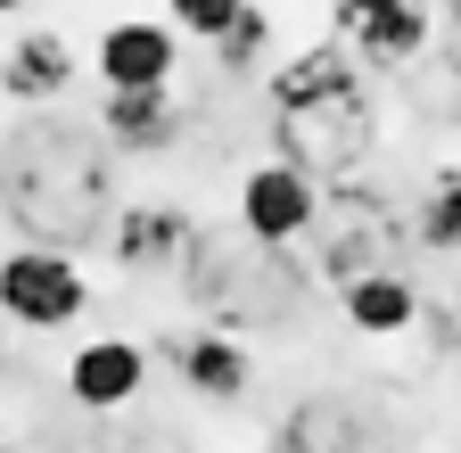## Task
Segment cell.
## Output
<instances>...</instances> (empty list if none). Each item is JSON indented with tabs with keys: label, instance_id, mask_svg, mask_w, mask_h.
Segmentation results:
<instances>
[{
	"label": "cell",
	"instance_id": "obj_1",
	"mask_svg": "<svg viewBox=\"0 0 461 453\" xmlns=\"http://www.w3.org/2000/svg\"><path fill=\"white\" fill-rule=\"evenodd\" d=\"M272 107H280V124H272V157L288 165H305L313 182H355V165L371 157V91H363V67H355V50L346 41H313L297 50L280 75H272Z\"/></svg>",
	"mask_w": 461,
	"mask_h": 453
},
{
	"label": "cell",
	"instance_id": "obj_12",
	"mask_svg": "<svg viewBox=\"0 0 461 453\" xmlns=\"http://www.w3.org/2000/svg\"><path fill=\"white\" fill-rule=\"evenodd\" d=\"M412 240L429 256H461V165H437L420 206H412Z\"/></svg>",
	"mask_w": 461,
	"mask_h": 453
},
{
	"label": "cell",
	"instance_id": "obj_6",
	"mask_svg": "<svg viewBox=\"0 0 461 453\" xmlns=\"http://www.w3.org/2000/svg\"><path fill=\"white\" fill-rule=\"evenodd\" d=\"M140 387H149V347L140 338L99 330V338H83V347L67 355V395L83 412H124Z\"/></svg>",
	"mask_w": 461,
	"mask_h": 453
},
{
	"label": "cell",
	"instance_id": "obj_17",
	"mask_svg": "<svg viewBox=\"0 0 461 453\" xmlns=\"http://www.w3.org/2000/svg\"><path fill=\"white\" fill-rule=\"evenodd\" d=\"M445 25H453V33H461V0H445Z\"/></svg>",
	"mask_w": 461,
	"mask_h": 453
},
{
	"label": "cell",
	"instance_id": "obj_10",
	"mask_svg": "<svg viewBox=\"0 0 461 453\" xmlns=\"http://www.w3.org/2000/svg\"><path fill=\"white\" fill-rule=\"evenodd\" d=\"M338 313H346V330H363V338H403L420 322V289H412V272L379 264V272H363V280L338 289Z\"/></svg>",
	"mask_w": 461,
	"mask_h": 453
},
{
	"label": "cell",
	"instance_id": "obj_3",
	"mask_svg": "<svg viewBox=\"0 0 461 453\" xmlns=\"http://www.w3.org/2000/svg\"><path fill=\"white\" fill-rule=\"evenodd\" d=\"M321 214H330V182H313L305 165L264 157L240 174V231L256 248H305L321 231Z\"/></svg>",
	"mask_w": 461,
	"mask_h": 453
},
{
	"label": "cell",
	"instance_id": "obj_14",
	"mask_svg": "<svg viewBox=\"0 0 461 453\" xmlns=\"http://www.w3.org/2000/svg\"><path fill=\"white\" fill-rule=\"evenodd\" d=\"M264 50H272V9L256 0V9L230 25V41L214 50V67H222V75H256V67H264Z\"/></svg>",
	"mask_w": 461,
	"mask_h": 453
},
{
	"label": "cell",
	"instance_id": "obj_18",
	"mask_svg": "<svg viewBox=\"0 0 461 453\" xmlns=\"http://www.w3.org/2000/svg\"><path fill=\"white\" fill-rule=\"evenodd\" d=\"M0 379H9V347H0Z\"/></svg>",
	"mask_w": 461,
	"mask_h": 453
},
{
	"label": "cell",
	"instance_id": "obj_11",
	"mask_svg": "<svg viewBox=\"0 0 461 453\" xmlns=\"http://www.w3.org/2000/svg\"><path fill=\"white\" fill-rule=\"evenodd\" d=\"M429 0H403V9H387V17H371V25H355L346 33V50H355V67H412V59H429Z\"/></svg>",
	"mask_w": 461,
	"mask_h": 453
},
{
	"label": "cell",
	"instance_id": "obj_7",
	"mask_svg": "<svg viewBox=\"0 0 461 453\" xmlns=\"http://www.w3.org/2000/svg\"><path fill=\"white\" fill-rule=\"evenodd\" d=\"M83 59H75V41L58 33V25H25L9 50H0V91H9L17 107H58L75 91Z\"/></svg>",
	"mask_w": 461,
	"mask_h": 453
},
{
	"label": "cell",
	"instance_id": "obj_4",
	"mask_svg": "<svg viewBox=\"0 0 461 453\" xmlns=\"http://www.w3.org/2000/svg\"><path fill=\"white\" fill-rule=\"evenodd\" d=\"M91 75H99V91H173L182 33L165 17H107L91 41Z\"/></svg>",
	"mask_w": 461,
	"mask_h": 453
},
{
	"label": "cell",
	"instance_id": "obj_2",
	"mask_svg": "<svg viewBox=\"0 0 461 453\" xmlns=\"http://www.w3.org/2000/svg\"><path fill=\"white\" fill-rule=\"evenodd\" d=\"M83 313H91V272L75 264V248L17 240L9 256H0V322L50 338V330H75Z\"/></svg>",
	"mask_w": 461,
	"mask_h": 453
},
{
	"label": "cell",
	"instance_id": "obj_19",
	"mask_svg": "<svg viewBox=\"0 0 461 453\" xmlns=\"http://www.w3.org/2000/svg\"><path fill=\"white\" fill-rule=\"evenodd\" d=\"M0 453H9V445H0Z\"/></svg>",
	"mask_w": 461,
	"mask_h": 453
},
{
	"label": "cell",
	"instance_id": "obj_5",
	"mask_svg": "<svg viewBox=\"0 0 461 453\" xmlns=\"http://www.w3.org/2000/svg\"><path fill=\"white\" fill-rule=\"evenodd\" d=\"M157 355L173 363V379H182L198 404H240V395L256 387V355H248L222 322H206V330H173Z\"/></svg>",
	"mask_w": 461,
	"mask_h": 453
},
{
	"label": "cell",
	"instance_id": "obj_13",
	"mask_svg": "<svg viewBox=\"0 0 461 453\" xmlns=\"http://www.w3.org/2000/svg\"><path fill=\"white\" fill-rule=\"evenodd\" d=\"M248 9H256V0H165V25L182 33V41L222 50V41H230V25H240Z\"/></svg>",
	"mask_w": 461,
	"mask_h": 453
},
{
	"label": "cell",
	"instance_id": "obj_16",
	"mask_svg": "<svg viewBox=\"0 0 461 453\" xmlns=\"http://www.w3.org/2000/svg\"><path fill=\"white\" fill-rule=\"evenodd\" d=\"M25 9H33V0H0V17H25Z\"/></svg>",
	"mask_w": 461,
	"mask_h": 453
},
{
	"label": "cell",
	"instance_id": "obj_9",
	"mask_svg": "<svg viewBox=\"0 0 461 453\" xmlns=\"http://www.w3.org/2000/svg\"><path fill=\"white\" fill-rule=\"evenodd\" d=\"M99 140L124 149V157L173 149L182 140V99L173 91H99Z\"/></svg>",
	"mask_w": 461,
	"mask_h": 453
},
{
	"label": "cell",
	"instance_id": "obj_15",
	"mask_svg": "<svg viewBox=\"0 0 461 453\" xmlns=\"http://www.w3.org/2000/svg\"><path fill=\"white\" fill-rule=\"evenodd\" d=\"M387 9H403V0H330V25H338V33H355V25L387 17Z\"/></svg>",
	"mask_w": 461,
	"mask_h": 453
},
{
	"label": "cell",
	"instance_id": "obj_8",
	"mask_svg": "<svg viewBox=\"0 0 461 453\" xmlns=\"http://www.w3.org/2000/svg\"><path fill=\"white\" fill-rule=\"evenodd\" d=\"M107 248H115V264H124V272H173L182 256H198V231H190V214H182V206L140 198V206L115 214Z\"/></svg>",
	"mask_w": 461,
	"mask_h": 453
}]
</instances>
